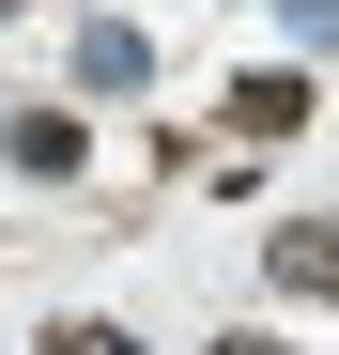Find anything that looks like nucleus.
<instances>
[{"instance_id": "f257e3e1", "label": "nucleus", "mask_w": 339, "mask_h": 355, "mask_svg": "<svg viewBox=\"0 0 339 355\" xmlns=\"http://www.w3.org/2000/svg\"><path fill=\"white\" fill-rule=\"evenodd\" d=\"M0 155H16L31 186H77V170H93V124H77V108H16V124H0Z\"/></svg>"}, {"instance_id": "f03ea898", "label": "nucleus", "mask_w": 339, "mask_h": 355, "mask_svg": "<svg viewBox=\"0 0 339 355\" xmlns=\"http://www.w3.org/2000/svg\"><path fill=\"white\" fill-rule=\"evenodd\" d=\"M309 108H324V93H309L293 62H277V78H232V108H216V124H232V139H293Z\"/></svg>"}, {"instance_id": "7ed1b4c3", "label": "nucleus", "mask_w": 339, "mask_h": 355, "mask_svg": "<svg viewBox=\"0 0 339 355\" xmlns=\"http://www.w3.org/2000/svg\"><path fill=\"white\" fill-rule=\"evenodd\" d=\"M262 263H277V293H309V309H339V232H324V216L262 232Z\"/></svg>"}, {"instance_id": "20e7f679", "label": "nucleus", "mask_w": 339, "mask_h": 355, "mask_svg": "<svg viewBox=\"0 0 339 355\" xmlns=\"http://www.w3.org/2000/svg\"><path fill=\"white\" fill-rule=\"evenodd\" d=\"M139 78H154V31L139 16H93L77 31V93H139Z\"/></svg>"}, {"instance_id": "39448f33", "label": "nucleus", "mask_w": 339, "mask_h": 355, "mask_svg": "<svg viewBox=\"0 0 339 355\" xmlns=\"http://www.w3.org/2000/svg\"><path fill=\"white\" fill-rule=\"evenodd\" d=\"M277 31H293V46H339V0H277Z\"/></svg>"}, {"instance_id": "423d86ee", "label": "nucleus", "mask_w": 339, "mask_h": 355, "mask_svg": "<svg viewBox=\"0 0 339 355\" xmlns=\"http://www.w3.org/2000/svg\"><path fill=\"white\" fill-rule=\"evenodd\" d=\"M201 355H293V340H262V324H232V340H201Z\"/></svg>"}, {"instance_id": "0eeeda50", "label": "nucleus", "mask_w": 339, "mask_h": 355, "mask_svg": "<svg viewBox=\"0 0 339 355\" xmlns=\"http://www.w3.org/2000/svg\"><path fill=\"white\" fill-rule=\"evenodd\" d=\"M0 16H31V0H0Z\"/></svg>"}]
</instances>
